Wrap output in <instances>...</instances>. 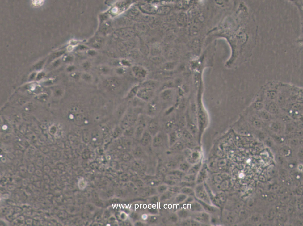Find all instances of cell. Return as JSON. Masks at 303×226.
<instances>
[{"label":"cell","mask_w":303,"mask_h":226,"mask_svg":"<svg viewBox=\"0 0 303 226\" xmlns=\"http://www.w3.org/2000/svg\"><path fill=\"white\" fill-rule=\"evenodd\" d=\"M155 89L147 85L140 88L136 96L145 102H149L152 100L155 95Z\"/></svg>","instance_id":"cell-1"},{"label":"cell","mask_w":303,"mask_h":226,"mask_svg":"<svg viewBox=\"0 0 303 226\" xmlns=\"http://www.w3.org/2000/svg\"><path fill=\"white\" fill-rule=\"evenodd\" d=\"M137 121V117L132 110H127L120 119L119 126L124 131L130 126H133Z\"/></svg>","instance_id":"cell-2"},{"label":"cell","mask_w":303,"mask_h":226,"mask_svg":"<svg viewBox=\"0 0 303 226\" xmlns=\"http://www.w3.org/2000/svg\"><path fill=\"white\" fill-rule=\"evenodd\" d=\"M148 102L145 111L148 116L152 117L154 116L157 114L158 109V104L156 102L153 100V99Z\"/></svg>","instance_id":"cell-3"},{"label":"cell","mask_w":303,"mask_h":226,"mask_svg":"<svg viewBox=\"0 0 303 226\" xmlns=\"http://www.w3.org/2000/svg\"><path fill=\"white\" fill-rule=\"evenodd\" d=\"M148 132L152 136H154L157 134L160 130L159 123L155 120H152L148 123Z\"/></svg>","instance_id":"cell-4"},{"label":"cell","mask_w":303,"mask_h":226,"mask_svg":"<svg viewBox=\"0 0 303 226\" xmlns=\"http://www.w3.org/2000/svg\"><path fill=\"white\" fill-rule=\"evenodd\" d=\"M120 85V82L116 79L110 80L106 82L105 86L110 91H114L117 89Z\"/></svg>","instance_id":"cell-5"},{"label":"cell","mask_w":303,"mask_h":226,"mask_svg":"<svg viewBox=\"0 0 303 226\" xmlns=\"http://www.w3.org/2000/svg\"><path fill=\"white\" fill-rule=\"evenodd\" d=\"M174 95V92L169 89L163 90L160 94V98L164 101H167L171 100Z\"/></svg>","instance_id":"cell-6"},{"label":"cell","mask_w":303,"mask_h":226,"mask_svg":"<svg viewBox=\"0 0 303 226\" xmlns=\"http://www.w3.org/2000/svg\"><path fill=\"white\" fill-rule=\"evenodd\" d=\"M163 133L159 132L154 136V144L155 146H159L162 144L164 141V137Z\"/></svg>","instance_id":"cell-7"},{"label":"cell","mask_w":303,"mask_h":226,"mask_svg":"<svg viewBox=\"0 0 303 226\" xmlns=\"http://www.w3.org/2000/svg\"><path fill=\"white\" fill-rule=\"evenodd\" d=\"M152 136L148 131H145L141 137V141L143 144L146 145L152 139Z\"/></svg>","instance_id":"cell-8"},{"label":"cell","mask_w":303,"mask_h":226,"mask_svg":"<svg viewBox=\"0 0 303 226\" xmlns=\"http://www.w3.org/2000/svg\"><path fill=\"white\" fill-rule=\"evenodd\" d=\"M135 128L131 126L123 131V134L127 138L131 137L134 135Z\"/></svg>","instance_id":"cell-9"},{"label":"cell","mask_w":303,"mask_h":226,"mask_svg":"<svg viewBox=\"0 0 303 226\" xmlns=\"http://www.w3.org/2000/svg\"><path fill=\"white\" fill-rule=\"evenodd\" d=\"M123 130L121 129L120 126H116L112 131V136L114 138H117L121 134H123Z\"/></svg>","instance_id":"cell-10"},{"label":"cell","mask_w":303,"mask_h":226,"mask_svg":"<svg viewBox=\"0 0 303 226\" xmlns=\"http://www.w3.org/2000/svg\"><path fill=\"white\" fill-rule=\"evenodd\" d=\"M139 89V88L137 87L132 89L130 91L128 92V95H127L126 98L128 99H131L133 98L135 96L137 95V93Z\"/></svg>","instance_id":"cell-11"},{"label":"cell","mask_w":303,"mask_h":226,"mask_svg":"<svg viewBox=\"0 0 303 226\" xmlns=\"http://www.w3.org/2000/svg\"><path fill=\"white\" fill-rule=\"evenodd\" d=\"M174 124L175 123L173 120L169 121L166 125V129L168 130H172L174 127Z\"/></svg>","instance_id":"cell-12"}]
</instances>
